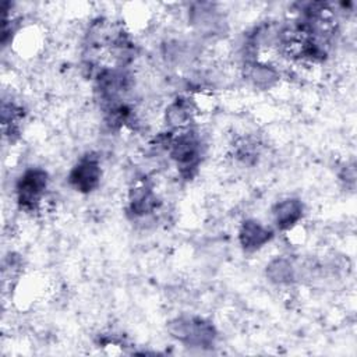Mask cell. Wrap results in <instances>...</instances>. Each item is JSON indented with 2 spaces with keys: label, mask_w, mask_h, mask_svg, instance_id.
I'll use <instances>...</instances> for the list:
<instances>
[{
  "label": "cell",
  "mask_w": 357,
  "mask_h": 357,
  "mask_svg": "<svg viewBox=\"0 0 357 357\" xmlns=\"http://www.w3.org/2000/svg\"><path fill=\"white\" fill-rule=\"evenodd\" d=\"M167 135V151L176 166L184 176H191L201 160V141L198 135L187 128L178 132H169Z\"/></svg>",
  "instance_id": "1"
},
{
  "label": "cell",
  "mask_w": 357,
  "mask_h": 357,
  "mask_svg": "<svg viewBox=\"0 0 357 357\" xmlns=\"http://www.w3.org/2000/svg\"><path fill=\"white\" fill-rule=\"evenodd\" d=\"M49 177L43 169L25 170L17 183V202L25 212H38L45 201Z\"/></svg>",
  "instance_id": "2"
},
{
  "label": "cell",
  "mask_w": 357,
  "mask_h": 357,
  "mask_svg": "<svg viewBox=\"0 0 357 357\" xmlns=\"http://www.w3.org/2000/svg\"><path fill=\"white\" fill-rule=\"evenodd\" d=\"M169 331L173 337L188 346H211L216 337L212 324L198 317H178L170 322Z\"/></svg>",
  "instance_id": "3"
},
{
  "label": "cell",
  "mask_w": 357,
  "mask_h": 357,
  "mask_svg": "<svg viewBox=\"0 0 357 357\" xmlns=\"http://www.w3.org/2000/svg\"><path fill=\"white\" fill-rule=\"evenodd\" d=\"M102 177V169L100 162L98 156L88 153L74 165L68 174V183L70 185L84 194H88L98 188L100 184Z\"/></svg>",
  "instance_id": "4"
},
{
  "label": "cell",
  "mask_w": 357,
  "mask_h": 357,
  "mask_svg": "<svg viewBox=\"0 0 357 357\" xmlns=\"http://www.w3.org/2000/svg\"><path fill=\"white\" fill-rule=\"evenodd\" d=\"M159 206V199L146 180H138L130 190L128 211L135 218H142L155 212Z\"/></svg>",
  "instance_id": "5"
},
{
  "label": "cell",
  "mask_w": 357,
  "mask_h": 357,
  "mask_svg": "<svg viewBox=\"0 0 357 357\" xmlns=\"http://www.w3.org/2000/svg\"><path fill=\"white\" fill-rule=\"evenodd\" d=\"M273 237V231L259 223L258 220L248 219L241 223L238 230V240L245 251H257L269 243Z\"/></svg>",
  "instance_id": "6"
},
{
  "label": "cell",
  "mask_w": 357,
  "mask_h": 357,
  "mask_svg": "<svg viewBox=\"0 0 357 357\" xmlns=\"http://www.w3.org/2000/svg\"><path fill=\"white\" fill-rule=\"evenodd\" d=\"M304 206L297 198H286L273 206V219L280 230L293 229L303 218Z\"/></svg>",
  "instance_id": "7"
},
{
  "label": "cell",
  "mask_w": 357,
  "mask_h": 357,
  "mask_svg": "<svg viewBox=\"0 0 357 357\" xmlns=\"http://www.w3.org/2000/svg\"><path fill=\"white\" fill-rule=\"evenodd\" d=\"M192 106L187 99L177 98L173 100L165 113L166 124L173 130V131H181L190 128V121L192 120Z\"/></svg>",
  "instance_id": "8"
},
{
  "label": "cell",
  "mask_w": 357,
  "mask_h": 357,
  "mask_svg": "<svg viewBox=\"0 0 357 357\" xmlns=\"http://www.w3.org/2000/svg\"><path fill=\"white\" fill-rule=\"evenodd\" d=\"M191 22L199 32L216 33L222 20L212 4L198 3L191 10Z\"/></svg>",
  "instance_id": "9"
},
{
  "label": "cell",
  "mask_w": 357,
  "mask_h": 357,
  "mask_svg": "<svg viewBox=\"0 0 357 357\" xmlns=\"http://www.w3.org/2000/svg\"><path fill=\"white\" fill-rule=\"evenodd\" d=\"M245 75L255 86L259 88H269L279 78V73L276 68H273V66L261 61L248 63Z\"/></svg>",
  "instance_id": "10"
},
{
  "label": "cell",
  "mask_w": 357,
  "mask_h": 357,
  "mask_svg": "<svg viewBox=\"0 0 357 357\" xmlns=\"http://www.w3.org/2000/svg\"><path fill=\"white\" fill-rule=\"evenodd\" d=\"M266 276L276 284H289L294 279V269L284 258H276L266 266Z\"/></svg>",
  "instance_id": "11"
}]
</instances>
